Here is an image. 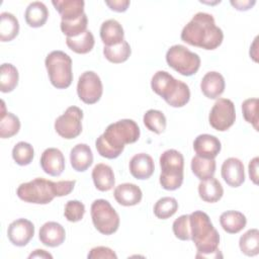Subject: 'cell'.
Returning a JSON list of instances; mask_svg holds the SVG:
<instances>
[{"instance_id":"cell-46","label":"cell","mask_w":259,"mask_h":259,"mask_svg":"<svg viewBox=\"0 0 259 259\" xmlns=\"http://www.w3.org/2000/svg\"><path fill=\"white\" fill-rule=\"evenodd\" d=\"M28 258H51L52 259L53 256L42 249H36V250H34V252H32L28 256Z\"/></svg>"},{"instance_id":"cell-13","label":"cell","mask_w":259,"mask_h":259,"mask_svg":"<svg viewBox=\"0 0 259 259\" xmlns=\"http://www.w3.org/2000/svg\"><path fill=\"white\" fill-rule=\"evenodd\" d=\"M34 235L33 224L26 219H17L13 221L7 229L9 241L17 247H23L28 244Z\"/></svg>"},{"instance_id":"cell-42","label":"cell","mask_w":259,"mask_h":259,"mask_svg":"<svg viewBox=\"0 0 259 259\" xmlns=\"http://www.w3.org/2000/svg\"><path fill=\"white\" fill-rule=\"evenodd\" d=\"M88 259H98V258H110V259H116L117 256L116 254L113 252V250H111L108 247H104V246H98V247H94L90 250V252L87 255Z\"/></svg>"},{"instance_id":"cell-3","label":"cell","mask_w":259,"mask_h":259,"mask_svg":"<svg viewBox=\"0 0 259 259\" xmlns=\"http://www.w3.org/2000/svg\"><path fill=\"white\" fill-rule=\"evenodd\" d=\"M75 184L76 180L54 182L45 178H35L31 181L21 183L16 190V194L25 202L48 204L56 196L61 197L70 194L73 191Z\"/></svg>"},{"instance_id":"cell-14","label":"cell","mask_w":259,"mask_h":259,"mask_svg":"<svg viewBox=\"0 0 259 259\" xmlns=\"http://www.w3.org/2000/svg\"><path fill=\"white\" fill-rule=\"evenodd\" d=\"M222 177L231 187H239L245 181L243 162L238 158H228L222 165Z\"/></svg>"},{"instance_id":"cell-7","label":"cell","mask_w":259,"mask_h":259,"mask_svg":"<svg viewBox=\"0 0 259 259\" xmlns=\"http://www.w3.org/2000/svg\"><path fill=\"white\" fill-rule=\"evenodd\" d=\"M45 65L54 87L66 89L72 84V60L69 55L62 51H53L47 56Z\"/></svg>"},{"instance_id":"cell-21","label":"cell","mask_w":259,"mask_h":259,"mask_svg":"<svg viewBox=\"0 0 259 259\" xmlns=\"http://www.w3.org/2000/svg\"><path fill=\"white\" fill-rule=\"evenodd\" d=\"M124 31L121 24L115 19H107L100 26V38L105 47L121 44L124 39Z\"/></svg>"},{"instance_id":"cell-5","label":"cell","mask_w":259,"mask_h":259,"mask_svg":"<svg viewBox=\"0 0 259 259\" xmlns=\"http://www.w3.org/2000/svg\"><path fill=\"white\" fill-rule=\"evenodd\" d=\"M153 91L161 96L170 106L182 107L190 99V90L186 83L175 79L166 71H158L151 80Z\"/></svg>"},{"instance_id":"cell-44","label":"cell","mask_w":259,"mask_h":259,"mask_svg":"<svg viewBox=\"0 0 259 259\" xmlns=\"http://www.w3.org/2000/svg\"><path fill=\"white\" fill-rule=\"evenodd\" d=\"M258 157H255L249 163V176L254 184H258Z\"/></svg>"},{"instance_id":"cell-37","label":"cell","mask_w":259,"mask_h":259,"mask_svg":"<svg viewBox=\"0 0 259 259\" xmlns=\"http://www.w3.org/2000/svg\"><path fill=\"white\" fill-rule=\"evenodd\" d=\"M33 156L34 150L29 143L19 142L12 149V158L20 166H26L30 164Z\"/></svg>"},{"instance_id":"cell-26","label":"cell","mask_w":259,"mask_h":259,"mask_svg":"<svg viewBox=\"0 0 259 259\" xmlns=\"http://www.w3.org/2000/svg\"><path fill=\"white\" fill-rule=\"evenodd\" d=\"M49 17V10L47 6L40 1H34L29 3L24 12L25 22L30 27H40L42 26Z\"/></svg>"},{"instance_id":"cell-1","label":"cell","mask_w":259,"mask_h":259,"mask_svg":"<svg viewBox=\"0 0 259 259\" xmlns=\"http://www.w3.org/2000/svg\"><path fill=\"white\" fill-rule=\"evenodd\" d=\"M140 127L130 118L110 123L104 133L95 141L98 154L106 159H115L123 151L126 144H134L140 138Z\"/></svg>"},{"instance_id":"cell-34","label":"cell","mask_w":259,"mask_h":259,"mask_svg":"<svg viewBox=\"0 0 259 259\" xmlns=\"http://www.w3.org/2000/svg\"><path fill=\"white\" fill-rule=\"evenodd\" d=\"M132 54L131 47L126 40H123L121 44L112 46V47H105L103 48V55L109 62L113 64H120L125 62Z\"/></svg>"},{"instance_id":"cell-9","label":"cell","mask_w":259,"mask_h":259,"mask_svg":"<svg viewBox=\"0 0 259 259\" xmlns=\"http://www.w3.org/2000/svg\"><path fill=\"white\" fill-rule=\"evenodd\" d=\"M91 219L95 229L102 235H112L119 227V215L105 199H96L91 204Z\"/></svg>"},{"instance_id":"cell-27","label":"cell","mask_w":259,"mask_h":259,"mask_svg":"<svg viewBox=\"0 0 259 259\" xmlns=\"http://www.w3.org/2000/svg\"><path fill=\"white\" fill-rule=\"evenodd\" d=\"M220 224L225 232L229 234H237L246 227L247 219L240 211L227 210L221 214Z\"/></svg>"},{"instance_id":"cell-8","label":"cell","mask_w":259,"mask_h":259,"mask_svg":"<svg viewBox=\"0 0 259 259\" xmlns=\"http://www.w3.org/2000/svg\"><path fill=\"white\" fill-rule=\"evenodd\" d=\"M167 64L183 76L194 75L200 67V58L182 45H174L166 53Z\"/></svg>"},{"instance_id":"cell-38","label":"cell","mask_w":259,"mask_h":259,"mask_svg":"<svg viewBox=\"0 0 259 259\" xmlns=\"http://www.w3.org/2000/svg\"><path fill=\"white\" fill-rule=\"evenodd\" d=\"M87 23L88 18L86 13H84L81 17L73 21H61L60 26L62 32L66 34L67 37H76L87 30Z\"/></svg>"},{"instance_id":"cell-36","label":"cell","mask_w":259,"mask_h":259,"mask_svg":"<svg viewBox=\"0 0 259 259\" xmlns=\"http://www.w3.org/2000/svg\"><path fill=\"white\" fill-rule=\"evenodd\" d=\"M178 209V202L174 197L165 196L157 200L154 205V214L161 220L171 218Z\"/></svg>"},{"instance_id":"cell-35","label":"cell","mask_w":259,"mask_h":259,"mask_svg":"<svg viewBox=\"0 0 259 259\" xmlns=\"http://www.w3.org/2000/svg\"><path fill=\"white\" fill-rule=\"evenodd\" d=\"M145 126L155 134H162L166 128V117L164 113L157 109H149L143 117Z\"/></svg>"},{"instance_id":"cell-23","label":"cell","mask_w":259,"mask_h":259,"mask_svg":"<svg viewBox=\"0 0 259 259\" xmlns=\"http://www.w3.org/2000/svg\"><path fill=\"white\" fill-rule=\"evenodd\" d=\"M70 162L75 171H86L93 163V154L90 147L86 144L74 146L70 152Z\"/></svg>"},{"instance_id":"cell-16","label":"cell","mask_w":259,"mask_h":259,"mask_svg":"<svg viewBox=\"0 0 259 259\" xmlns=\"http://www.w3.org/2000/svg\"><path fill=\"white\" fill-rule=\"evenodd\" d=\"M222 144L220 140L212 135L202 134L195 138L193 150L196 156L206 159H214L221 152Z\"/></svg>"},{"instance_id":"cell-31","label":"cell","mask_w":259,"mask_h":259,"mask_svg":"<svg viewBox=\"0 0 259 259\" xmlns=\"http://www.w3.org/2000/svg\"><path fill=\"white\" fill-rule=\"evenodd\" d=\"M66 44L73 52L83 55L89 53L93 49L95 40L93 33L90 30H86L76 37H67Z\"/></svg>"},{"instance_id":"cell-20","label":"cell","mask_w":259,"mask_h":259,"mask_svg":"<svg viewBox=\"0 0 259 259\" xmlns=\"http://www.w3.org/2000/svg\"><path fill=\"white\" fill-rule=\"evenodd\" d=\"M113 196L119 204L123 206H133L141 202L143 192L141 188L134 183H122L115 187Z\"/></svg>"},{"instance_id":"cell-39","label":"cell","mask_w":259,"mask_h":259,"mask_svg":"<svg viewBox=\"0 0 259 259\" xmlns=\"http://www.w3.org/2000/svg\"><path fill=\"white\" fill-rule=\"evenodd\" d=\"M175 237L181 241H189L190 237V223L189 214H182L176 219L172 225Z\"/></svg>"},{"instance_id":"cell-4","label":"cell","mask_w":259,"mask_h":259,"mask_svg":"<svg viewBox=\"0 0 259 259\" xmlns=\"http://www.w3.org/2000/svg\"><path fill=\"white\" fill-rule=\"evenodd\" d=\"M190 237L197 249L196 258L222 257L219 250L220 235L214 229L209 217L201 211L195 210L189 214Z\"/></svg>"},{"instance_id":"cell-17","label":"cell","mask_w":259,"mask_h":259,"mask_svg":"<svg viewBox=\"0 0 259 259\" xmlns=\"http://www.w3.org/2000/svg\"><path fill=\"white\" fill-rule=\"evenodd\" d=\"M66 238L64 227L57 222H48L39 229L38 239L40 243L48 247H58L62 245Z\"/></svg>"},{"instance_id":"cell-41","label":"cell","mask_w":259,"mask_h":259,"mask_svg":"<svg viewBox=\"0 0 259 259\" xmlns=\"http://www.w3.org/2000/svg\"><path fill=\"white\" fill-rule=\"evenodd\" d=\"M85 213V205L79 200H69L65 205L64 215L71 223L79 222Z\"/></svg>"},{"instance_id":"cell-15","label":"cell","mask_w":259,"mask_h":259,"mask_svg":"<svg viewBox=\"0 0 259 259\" xmlns=\"http://www.w3.org/2000/svg\"><path fill=\"white\" fill-rule=\"evenodd\" d=\"M40 167L51 176H60L65 170V157L57 148L46 149L40 156Z\"/></svg>"},{"instance_id":"cell-45","label":"cell","mask_w":259,"mask_h":259,"mask_svg":"<svg viewBox=\"0 0 259 259\" xmlns=\"http://www.w3.org/2000/svg\"><path fill=\"white\" fill-rule=\"evenodd\" d=\"M256 3V1H250V0H246V1H231V4L240 11H246L249 10L251 7H253V5Z\"/></svg>"},{"instance_id":"cell-28","label":"cell","mask_w":259,"mask_h":259,"mask_svg":"<svg viewBox=\"0 0 259 259\" xmlns=\"http://www.w3.org/2000/svg\"><path fill=\"white\" fill-rule=\"evenodd\" d=\"M19 32V22L10 12L0 14V40L10 41L17 36Z\"/></svg>"},{"instance_id":"cell-24","label":"cell","mask_w":259,"mask_h":259,"mask_svg":"<svg viewBox=\"0 0 259 259\" xmlns=\"http://www.w3.org/2000/svg\"><path fill=\"white\" fill-rule=\"evenodd\" d=\"M92 179L95 187L100 191L110 190L115 183L112 168L103 163L94 166L92 170Z\"/></svg>"},{"instance_id":"cell-30","label":"cell","mask_w":259,"mask_h":259,"mask_svg":"<svg viewBox=\"0 0 259 259\" xmlns=\"http://www.w3.org/2000/svg\"><path fill=\"white\" fill-rule=\"evenodd\" d=\"M18 71L15 66L4 63L0 68V90L3 93L11 92L18 84Z\"/></svg>"},{"instance_id":"cell-22","label":"cell","mask_w":259,"mask_h":259,"mask_svg":"<svg viewBox=\"0 0 259 259\" xmlns=\"http://www.w3.org/2000/svg\"><path fill=\"white\" fill-rule=\"evenodd\" d=\"M52 3L60 13L62 21H73L85 13L83 0H54Z\"/></svg>"},{"instance_id":"cell-43","label":"cell","mask_w":259,"mask_h":259,"mask_svg":"<svg viewBox=\"0 0 259 259\" xmlns=\"http://www.w3.org/2000/svg\"><path fill=\"white\" fill-rule=\"evenodd\" d=\"M130 1L128 0H111V1H105V4L113 11L116 12H124L128 5H130Z\"/></svg>"},{"instance_id":"cell-10","label":"cell","mask_w":259,"mask_h":259,"mask_svg":"<svg viewBox=\"0 0 259 259\" xmlns=\"http://www.w3.org/2000/svg\"><path fill=\"white\" fill-rule=\"evenodd\" d=\"M82 118L83 111L77 106H70L55 120V130L66 140L75 139L82 132Z\"/></svg>"},{"instance_id":"cell-33","label":"cell","mask_w":259,"mask_h":259,"mask_svg":"<svg viewBox=\"0 0 259 259\" xmlns=\"http://www.w3.org/2000/svg\"><path fill=\"white\" fill-rule=\"evenodd\" d=\"M239 247L246 256H256L259 253V231L250 229L239 240Z\"/></svg>"},{"instance_id":"cell-12","label":"cell","mask_w":259,"mask_h":259,"mask_svg":"<svg viewBox=\"0 0 259 259\" xmlns=\"http://www.w3.org/2000/svg\"><path fill=\"white\" fill-rule=\"evenodd\" d=\"M103 86L100 77L93 71H86L81 74L77 84V93L84 103L94 104L102 96Z\"/></svg>"},{"instance_id":"cell-32","label":"cell","mask_w":259,"mask_h":259,"mask_svg":"<svg viewBox=\"0 0 259 259\" xmlns=\"http://www.w3.org/2000/svg\"><path fill=\"white\" fill-rule=\"evenodd\" d=\"M215 167L217 164L214 159H206L198 156L191 159V170L199 180L212 177L215 172Z\"/></svg>"},{"instance_id":"cell-6","label":"cell","mask_w":259,"mask_h":259,"mask_svg":"<svg viewBox=\"0 0 259 259\" xmlns=\"http://www.w3.org/2000/svg\"><path fill=\"white\" fill-rule=\"evenodd\" d=\"M160 184L166 190H176L183 182L184 178V158L177 150L170 149L160 156Z\"/></svg>"},{"instance_id":"cell-40","label":"cell","mask_w":259,"mask_h":259,"mask_svg":"<svg viewBox=\"0 0 259 259\" xmlns=\"http://www.w3.org/2000/svg\"><path fill=\"white\" fill-rule=\"evenodd\" d=\"M258 99L248 98L242 103V111L245 120L251 123L256 131H258V115H257Z\"/></svg>"},{"instance_id":"cell-18","label":"cell","mask_w":259,"mask_h":259,"mask_svg":"<svg viewBox=\"0 0 259 259\" xmlns=\"http://www.w3.org/2000/svg\"><path fill=\"white\" fill-rule=\"evenodd\" d=\"M225 78L215 71L207 72L201 79L200 89L203 95L209 99L219 98L225 91Z\"/></svg>"},{"instance_id":"cell-25","label":"cell","mask_w":259,"mask_h":259,"mask_svg":"<svg viewBox=\"0 0 259 259\" xmlns=\"http://www.w3.org/2000/svg\"><path fill=\"white\" fill-rule=\"evenodd\" d=\"M198 194L203 201L213 203L223 197L224 188L221 182L212 176L210 178L200 180L198 184Z\"/></svg>"},{"instance_id":"cell-2","label":"cell","mask_w":259,"mask_h":259,"mask_svg":"<svg viewBox=\"0 0 259 259\" xmlns=\"http://www.w3.org/2000/svg\"><path fill=\"white\" fill-rule=\"evenodd\" d=\"M181 39L190 46L209 51L221 46L224 39V32L215 25L211 14L197 12L183 27Z\"/></svg>"},{"instance_id":"cell-19","label":"cell","mask_w":259,"mask_h":259,"mask_svg":"<svg viewBox=\"0 0 259 259\" xmlns=\"http://www.w3.org/2000/svg\"><path fill=\"white\" fill-rule=\"evenodd\" d=\"M154 170L153 158L146 153L136 154L130 161V172L136 179H148L153 175Z\"/></svg>"},{"instance_id":"cell-29","label":"cell","mask_w":259,"mask_h":259,"mask_svg":"<svg viewBox=\"0 0 259 259\" xmlns=\"http://www.w3.org/2000/svg\"><path fill=\"white\" fill-rule=\"evenodd\" d=\"M2 110H1V118H0V138L7 139L15 136L20 130V120L19 118L11 113L6 112L5 103L2 100Z\"/></svg>"},{"instance_id":"cell-11","label":"cell","mask_w":259,"mask_h":259,"mask_svg":"<svg viewBox=\"0 0 259 259\" xmlns=\"http://www.w3.org/2000/svg\"><path fill=\"white\" fill-rule=\"evenodd\" d=\"M235 119L236 110L233 101L228 98H219L208 115L210 126L219 132H225L234 124Z\"/></svg>"}]
</instances>
